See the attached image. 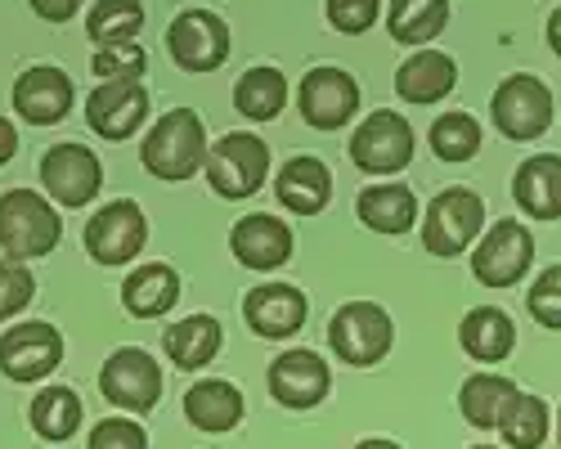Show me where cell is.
Masks as SVG:
<instances>
[{"mask_svg":"<svg viewBox=\"0 0 561 449\" xmlns=\"http://www.w3.org/2000/svg\"><path fill=\"white\" fill-rule=\"evenodd\" d=\"M207 126L194 108H171L162 122H153V130L139 145V162L158 180H190L198 166H207Z\"/></svg>","mask_w":561,"mask_h":449,"instance_id":"6da1fadb","label":"cell"},{"mask_svg":"<svg viewBox=\"0 0 561 449\" xmlns=\"http://www.w3.org/2000/svg\"><path fill=\"white\" fill-rule=\"evenodd\" d=\"M64 239V216L55 211L50 198L36 189H10L0 194V252L14 261L50 256Z\"/></svg>","mask_w":561,"mask_h":449,"instance_id":"7a4b0ae2","label":"cell"},{"mask_svg":"<svg viewBox=\"0 0 561 449\" xmlns=\"http://www.w3.org/2000/svg\"><path fill=\"white\" fill-rule=\"evenodd\" d=\"M490 117L503 140L530 145L552 126V90L530 72H512L490 95Z\"/></svg>","mask_w":561,"mask_h":449,"instance_id":"3957f363","label":"cell"},{"mask_svg":"<svg viewBox=\"0 0 561 449\" xmlns=\"http://www.w3.org/2000/svg\"><path fill=\"white\" fill-rule=\"evenodd\" d=\"M270 175V145L261 135H243V130H229L225 140H216L207 149V185L239 203V198H252Z\"/></svg>","mask_w":561,"mask_h":449,"instance_id":"277c9868","label":"cell"},{"mask_svg":"<svg viewBox=\"0 0 561 449\" xmlns=\"http://www.w3.org/2000/svg\"><path fill=\"white\" fill-rule=\"evenodd\" d=\"M391 342H396V324L378 301H346L329 324V346L351 369H368L387 359Z\"/></svg>","mask_w":561,"mask_h":449,"instance_id":"5b68a950","label":"cell"},{"mask_svg":"<svg viewBox=\"0 0 561 449\" xmlns=\"http://www.w3.org/2000/svg\"><path fill=\"white\" fill-rule=\"evenodd\" d=\"M485 234V198L477 189H445L423 216V247L432 256H458Z\"/></svg>","mask_w":561,"mask_h":449,"instance_id":"8992f818","label":"cell"},{"mask_svg":"<svg viewBox=\"0 0 561 449\" xmlns=\"http://www.w3.org/2000/svg\"><path fill=\"white\" fill-rule=\"evenodd\" d=\"M535 265V234L522 220H494L472 247V275L485 288H517Z\"/></svg>","mask_w":561,"mask_h":449,"instance_id":"52a82bcc","label":"cell"},{"mask_svg":"<svg viewBox=\"0 0 561 449\" xmlns=\"http://www.w3.org/2000/svg\"><path fill=\"white\" fill-rule=\"evenodd\" d=\"M351 162L364 175H396L413 162V126L396 108L368 113L351 135Z\"/></svg>","mask_w":561,"mask_h":449,"instance_id":"ba28073f","label":"cell"},{"mask_svg":"<svg viewBox=\"0 0 561 449\" xmlns=\"http://www.w3.org/2000/svg\"><path fill=\"white\" fill-rule=\"evenodd\" d=\"M100 391L126 414H149L162 400V365L139 346H117L100 369Z\"/></svg>","mask_w":561,"mask_h":449,"instance_id":"9c48e42d","label":"cell"},{"mask_svg":"<svg viewBox=\"0 0 561 449\" xmlns=\"http://www.w3.org/2000/svg\"><path fill=\"white\" fill-rule=\"evenodd\" d=\"M149 243V220L139 203L117 198L85 220V252L100 265H130Z\"/></svg>","mask_w":561,"mask_h":449,"instance_id":"30bf717a","label":"cell"},{"mask_svg":"<svg viewBox=\"0 0 561 449\" xmlns=\"http://www.w3.org/2000/svg\"><path fill=\"white\" fill-rule=\"evenodd\" d=\"M167 50L180 72H211L229 59V27L211 10H180L167 27Z\"/></svg>","mask_w":561,"mask_h":449,"instance_id":"8fae6325","label":"cell"},{"mask_svg":"<svg viewBox=\"0 0 561 449\" xmlns=\"http://www.w3.org/2000/svg\"><path fill=\"white\" fill-rule=\"evenodd\" d=\"M41 185L59 207H85L104 189V166L85 145H55L41 158Z\"/></svg>","mask_w":561,"mask_h":449,"instance_id":"7c38bea8","label":"cell"},{"mask_svg":"<svg viewBox=\"0 0 561 449\" xmlns=\"http://www.w3.org/2000/svg\"><path fill=\"white\" fill-rule=\"evenodd\" d=\"M64 359V337L55 324H14L5 337H0V373L10 382H41L59 369Z\"/></svg>","mask_w":561,"mask_h":449,"instance_id":"4fadbf2b","label":"cell"},{"mask_svg":"<svg viewBox=\"0 0 561 449\" xmlns=\"http://www.w3.org/2000/svg\"><path fill=\"white\" fill-rule=\"evenodd\" d=\"M297 104H301L306 126L342 130L359 113V85L342 68H314V72H306V81L297 90Z\"/></svg>","mask_w":561,"mask_h":449,"instance_id":"5bb4252c","label":"cell"},{"mask_svg":"<svg viewBox=\"0 0 561 449\" xmlns=\"http://www.w3.org/2000/svg\"><path fill=\"white\" fill-rule=\"evenodd\" d=\"M145 117H149V90L139 81H104L85 100V122L104 140H130L145 126Z\"/></svg>","mask_w":561,"mask_h":449,"instance_id":"9a60e30c","label":"cell"},{"mask_svg":"<svg viewBox=\"0 0 561 449\" xmlns=\"http://www.w3.org/2000/svg\"><path fill=\"white\" fill-rule=\"evenodd\" d=\"M265 382H270V395L284 404V410H314V404H323V395H329L333 373L314 350L297 346V350L274 359Z\"/></svg>","mask_w":561,"mask_h":449,"instance_id":"2e32d148","label":"cell"},{"mask_svg":"<svg viewBox=\"0 0 561 449\" xmlns=\"http://www.w3.org/2000/svg\"><path fill=\"white\" fill-rule=\"evenodd\" d=\"M229 252L248 269H278L293 261V230L274 211H252L229 230Z\"/></svg>","mask_w":561,"mask_h":449,"instance_id":"e0dca14e","label":"cell"},{"mask_svg":"<svg viewBox=\"0 0 561 449\" xmlns=\"http://www.w3.org/2000/svg\"><path fill=\"white\" fill-rule=\"evenodd\" d=\"M306 314H310V301L293 284H261L243 297V320L252 324L256 337H270V342L293 337L306 324Z\"/></svg>","mask_w":561,"mask_h":449,"instance_id":"ac0fdd59","label":"cell"},{"mask_svg":"<svg viewBox=\"0 0 561 449\" xmlns=\"http://www.w3.org/2000/svg\"><path fill=\"white\" fill-rule=\"evenodd\" d=\"M72 108V81L59 68H27L14 81V113L32 126H55Z\"/></svg>","mask_w":561,"mask_h":449,"instance_id":"d6986e66","label":"cell"},{"mask_svg":"<svg viewBox=\"0 0 561 449\" xmlns=\"http://www.w3.org/2000/svg\"><path fill=\"white\" fill-rule=\"evenodd\" d=\"M458 85V64L445 50H413L396 72V95L404 104H440Z\"/></svg>","mask_w":561,"mask_h":449,"instance_id":"ffe728a7","label":"cell"},{"mask_svg":"<svg viewBox=\"0 0 561 449\" xmlns=\"http://www.w3.org/2000/svg\"><path fill=\"white\" fill-rule=\"evenodd\" d=\"M512 198L535 220H561V153H535L512 175Z\"/></svg>","mask_w":561,"mask_h":449,"instance_id":"44dd1931","label":"cell"},{"mask_svg":"<svg viewBox=\"0 0 561 449\" xmlns=\"http://www.w3.org/2000/svg\"><path fill=\"white\" fill-rule=\"evenodd\" d=\"M274 194L297 216H319L333 198V171L319 158H288L274 175Z\"/></svg>","mask_w":561,"mask_h":449,"instance_id":"7402d4cb","label":"cell"},{"mask_svg":"<svg viewBox=\"0 0 561 449\" xmlns=\"http://www.w3.org/2000/svg\"><path fill=\"white\" fill-rule=\"evenodd\" d=\"M243 391L225 382V378H203L198 387L184 391V418H190L198 431L207 436H220V431H233L243 423Z\"/></svg>","mask_w":561,"mask_h":449,"instance_id":"603a6c76","label":"cell"},{"mask_svg":"<svg viewBox=\"0 0 561 449\" xmlns=\"http://www.w3.org/2000/svg\"><path fill=\"white\" fill-rule=\"evenodd\" d=\"M458 346L472 359H481V365H499V359H507L512 346H517V324H512L499 306H477L462 314Z\"/></svg>","mask_w":561,"mask_h":449,"instance_id":"cb8c5ba5","label":"cell"},{"mask_svg":"<svg viewBox=\"0 0 561 449\" xmlns=\"http://www.w3.org/2000/svg\"><path fill=\"white\" fill-rule=\"evenodd\" d=\"M175 301H180V275L162 261L135 265L130 279L122 284V306L135 314V320H162Z\"/></svg>","mask_w":561,"mask_h":449,"instance_id":"d4e9b609","label":"cell"},{"mask_svg":"<svg viewBox=\"0 0 561 449\" xmlns=\"http://www.w3.org/2000/svg\"><path fill=\"white\" fill-rule=\"evenodd\" d=\"M162 346H167V359L175 369L194 373V369H207L211 359L220 355L225 346V333L216 324V314H190V320H180L162 333Z\"/></svg>","mask_w":561,"mask_h":449,"instance_id":"484cf974","label":"cell"},{"mask_svg":"<svg viewBox=\"0 0 561 449\" xmlns=\"http://www.w3.org/2000/svg\"><path fill=\"white\" fill-rule=\"evenodd\" d=\"M355 216L373 234H409L417 225V198L409 185H368L355 198Z\"/></svg>","mask_w":561,"mask_h":449,"instance_id":"4316f807","label":"cell"},{"mask_svg":"<svg viewBox=\"0 0 561 449\" xmlns=\"http://www.w3.org/2000/svg\"><path fill=\"white\" fill-rule=\"evenodd\" d=\"M445 23H449V0H391V10H387L391 41L413 45V50L432 45L445 32Z\"/></svg>","mask_w":561,"mask_h":449,"instance_id":"83f0119b","label":"cell"},{"mask_svg":"<svg viewBox=\"0 0 561 449\" xmlns=\"http://www.w3.org/2000/svg\"><path fill=\"white\" fill-rule=\"evenodd\" d=\"M512 395H517V387H512L507 378H499V373H472V378L462 382V391H458V414L472 423L477 431H494Z\"/></svg>","mask_w":561,"mask_h":449,"instance_id":"f1b7e54d","label":"cell"},{"mask_svg":"<svg viewBox=\"0 0 561 449\" xmlns=\"http://www.w3.org/2000/svg\"><path fill=\"white\" fill-rule=\"evenodd\" d=\"M288 104V81L278 68H252L233 85V108L252 122H274Z\"/></svg>","mask_w":561,"mask_h":449,"instance_id":"f546056e","label":"cell"},{"mask_svg":"<svg viewBox=\"0 0 561 449\" xmlns=\"http://www.w3.org/2000/svg\"><path fill=\"white\" fill-rule=\"evenodd\" d=\"M27 418L41 440H68L81 427V395L72 387H45L32 395Z\"/></svg>","mask_w":561,"mask_h":449,"instance_id":"4dcf8cb0","label":"cell"},{"mask_svg":"<svg viewBox=\"0 0 561 449\" xmlns=\"http://www.w3.org/2000/svg\"><path fill=\"white\" fill-rule=\"evenodd\" d=\"M548 431H552V418H548V404L539 395L517 391L507 400V410L499 418V436L507 449H539L548 440Z\"/></svg>","mask_w":561,"mask_h":449,"instance_id":"1f68e13d","label":"cell"},{"mask_svg":"<svg viewBox=\"0 0 561 449\" xmlns=\"http://www.w3.org/2000/svg\"><path fill=\"white\" fill-rule=\"evenodd\" d=\"M427 140L440 162H472L481 153V122L472 113H440Z\"/></svg>","mask_w":561,"mask_h":449,"instance_id":"d6a6232c","label":"cell"},{"mask_svg":"<svg viewBox=\"0 0 561 449\" xmlns=\"http://www.w3.org/2000/svg\"><path fill=\"white\" fill-rule=\"evenodd\" d=\"M139 27H145V5H139V0H95V10L85 19V32L95 45L135 41Z\"/></svg>","mask_w":561,"mask_h":449,"instance_id":"836d02e7","label":"cell"},{"mask_svg":"<svg viewBox=\"0 0 561 449\" xmlns=\"http://www.w3.org/2000/svg\"><path fill=\"white\" fill-rule=\"evenodd\" d=\"M145 64H149L145 50L135 41H122V45H100L95 59H90V72L100 81H139Z\"/></svg>","mask_w":561,"mask_h":449,"instance_id":"e575fe53","label":"cell"},{"mask_svg":"<svg viewBox=\"0 0 561 449\" xmlns=\"http://www.w3.org/2000/svg\"><path fill=\"white\" fill-rule=\"evenodd\" d=\"M36 297V279H32V269L14 256L0 261V324L14 320V314Z\"/></svg>","mask_w":561,"mask_h":449,"instance_id":"d590c367","label":"cell"},{"mask_svg":"<svg viewBox=\"0 0 561 449\" xmlns=\"http://www.w3.org/2000/svg\"><path fill=\"white\" fill-rule=\"evenodd\" d=\"M526 306H530V314H535V324L561 333V265H548L543 275L535 279Z\"/></svg>","mask_w":561,"mask_h":449,"instance_id":"8d00e7d4","label":"cell"},{"mask_svg":"<svg viewBox=\"0 0 561 449\" xmlns=\"http://www.w3.org/2000/svg\"><path fill=\"white\" fill-rule=\"evenodd\" d=\"M90 449H149V431L135 418H104L90 431Z\"/></svg>","mask_w":561,"mask_h":449,"instance_id":"74e56055","label":"cell"},{"mask_svg":"<svg viewBox=\"0 0 561 449\" xmlns=\"http://www.w3.org/2000/svg\"><path fill=\"white\" fill-rule=\"evenodd\" d=\"M382 14V0H329V23L346 36H359L378 23Z\"/></svg>","mask_w":561,"mask_h":449,"instance_id":"f35d334b","label":"cell"},{"mask_svg":"<svg viewBox=\"0 0 561 449\" xmlns=\"http://www.w3.org/2000/svg\"><path fill=\"white\" fill-rule=\"evenodd\" d=\"M27 5H32L45 23H68V19L81 10V0H27Z\"/></svg>","mask_w":561,"mask_h":449,"instance_id":"ab89813d","label":"cell"},{"mask_svg":"<svg viewBox=\"0 0 561 449\" xmlns=\"http://www.w3.org/2000/svg\"><path fill=\"white\" fill-rule=\"evenodd\" d=\"M14 153H19V130H14V122L0 117V166H5Z\"/></svg>","mask_w":561,"mask_h":449,"instance_id":"60d3db41","label":"cell"},{"mask_svg":"<svg viewBox=\"0 0 561 449\" xmlns=\"http://www.w3.org/2000/svg\"><path fill=\"white\" fill-rule=\"evenodd\" d=\"M548 45H552V55L561 59V10L548 14Z\"/></svg>","mask_w":561,"mask_h":449,"instance_id":"b9f144b4","label":"cell"},{"mask_svg":"<svg viewBox=\"0 0 561 449\" xmlns=\"http://www.w3.org/2000/svg\"><path fill=\"white\" fill-rule=\"evenodd\" d=\"M355 449H400L396 440H382V436H368V440H359Z\"/></svg>","mask_w":561,"mask_h":449,"instance_id":"7bdbcfd3","label":"cell"},{"mask_svg":"<svg viewBox=\"0 0 561 449\" xmlns=\"http://www.w3.org/2000/svg\"><path fill=\"white\" fill-rule=\"evenodd\" d=\"M557 440H561V410H557Z\"/></svg>","mask_w":561,"mask_h":449,"instance_id":"ee69618b","label":"cell"},{"mask_svg":"<svg viewBox=\"0 0 561 449\" xmlns=\"http://www.w3.org/2000/svg\"><path fill=\"white\" fill-rule=\"evenodd\" d=\"M472 449H494V445H472Z\"/></svg>","mask_w":561,"mask_h":449,"instance_id":"f6af8a7d","label":"cell"}]
</instances>
